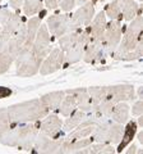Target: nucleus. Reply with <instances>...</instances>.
<instances>
[{
  "instance_id": "27",
  "label": "nucleus",
  "mask_w": 143,
  "mask_h": 154,
  "mask_svg": "<svg viewBox=\"0 0 143 154\" xmlns=\"http://www.w3.org/2000/svg\"><path fill=\"white\" fill-rule=\"evenodd\" d=\"M123 131H124V127L121 123H116V122H111L110 127H109V131H107V139H106V143L109 144H115L118 145L121 140V136H123Z\"/></svg>"
},
{
  "instance_id": "21",
  "label": "nucleus",
  "mask_w": 143,
  "mask_h": 154,
  "mask_svg": "<svg viewBox=\"0 0 143 154\" xmlns=\"http://www.w3.org/2000/svg\"><path fill=\"white\" fill-rule=\"evenodd\" d=\"M91 143H93L92 137H83V139H75V140H66L64 141V153H80L86 146H88Z\"/></svg>"
},
{
  "instance_id": "19",
  "label": "nucleus",
  "mask_w": 143,
  "mask_h": 154,
  "mask_svg": "<svg viewBox=\"0 0 143 154\" xmlns=\"http://www.w3.org/2000/svg\"><path fill=\"white\" fill-rule=\"evenodd\" d=\"M130 107L128 105L127 103L120 102V103H116L115 105L112 107L111 109V113H110V118L111 121L116 122V123H127L128 119H129V112H130Z\"/></svg>"
},
{
  "instance_id": "23",
  "label": "nucleus",
  "mask_w": 143,
  "mask_h": 154,
  "mask_svg": "<svg viewBox=\"0 0 143 154\" xmlns=\"http://www.w3.org/2000/svg\"><path fill=\"white\" fill-rule=\"evenodd\" d=\"M119 3H120L123 19H125V21H132L139 12V5L134 0H119Z\"/></svg>"
},
{
  "instance_id": "8",
  "label": "nucleus",
  "mask_w": 143,
  "mask_h": 154,
  "mask_svg": "<svg viewBox=\"0 0 143 154\" xmlns=\"http://www.w3.org/2000/svg\"><path fill=\"white\" fill-rule=\"evenodd\" d=\"M91 41V35H89L88 27H86V30H80L79 31V37L78 41L70 48L69 50L65 51V59H64V66H69V64H74L83 58V53H84V48L88 42Z\"/></svg>"
},
{
  "instance_id": "46",
  "label": "nucleus",
  "mask_w": 143,
  "mask_h": 154,
  "mask_svg": "<svg viewBox=\"0 0 143 154\" xmlns=\"http://www.w3.org/2000/svg\"><path fill=\"white\" fill-rule=\"evenodd\" d=\"M1 2H3V0H0V4H1Z\"/></svg>"
},
{
  "instance_id": "3",
  "label": "nucleus",
  "mask_w": 143,
  "mask_h": 154,
  "mask_svg": "<svg viewBox=\"0 0 143 154\" xmlns=\"http://www.w3.org/2000/svg\"><path fill=\"white\" fill-rule=\"evenodd\" d=\"M26 25L22 23L19 30L16 32V35L0 49V75H4L9 71L10 66L14 63L18 55V51L21 50L22 45L26 42Z\"/></svg>"
},
{
  "instance_id": "37",
  "label": "nucleus",
  "mask_w": 143,
  "mask_h": 154,
  "mask_svg": "<svg viewBox=\"0 0 143 154\" xmlns=\"http://www.w3.org/2000/svg\"><path fill=\"white\" fill-rule=\"evenodd\" d=\"M60 3L61 0H44V4L47 9H56Z\"/></svg>"
},
{
  "instance_id": "6",
  "label": "nucleus",
  "mask_w": 143,
  "mask_h": 154,
  "mask_svg": "<svg viewBox=\"0 0 143 154\" xmlns=\"http://www.w3.org/2000/svg\"><path fill=\"white\" fill-rule=\"evenodd\" d=\"M95 16V3L91 0L82 4V7L74 12L69 21V32L80 30L82 27H87Z\"/></svg>"
},
{
  "instance_id": "32",
  "label": "nucleus",
  "mask_w": 143,
  "mask_h": 154,
  "mask_svg": "<svg viewBox=\"0 0 143 154\" xmlns=\"http://www.w3.org/2000/svg\"><path fill=\"white\" fill-rule=\"evenodd\" d=\"M89 96H91L92 104L100 103L101 100L105 99V95H106V86H92V88L87 89Z\"/></svg>"
},
{
  "instance_id": "1",
  "label": "nucleus",
  "mask_w": 143,
  "mask_h": 154,
  "mask_svg": "<svg viewBox=\"0 0 143 154\" xmlns=\"http://www.w3.org/2000/svg\"><path fill=\"white\" fill-rule=\"evenodd\" d=\"M40 121L30 123L14 125L0 135V144L10 148H18V150H30L33 148L36 136L40 131Z\"/></svg>"
},
{
  "instance_id": "29",
  "label": "nucleus",
  "mask_w": 143,
  "mask_h": 154,
  "mask_svg": "<svg viewBox=\"0 0 143 154\" xmlns=\"http://www.w3.org/2000/svg\"><path fill=\"white\" fill-rule=\"evenodd\" d=\"M40 25H41V17H32L26 23V32H27L26 42L27 44H33V40H35L36 33L40 28Z\"/></svg>"
},
{
  "instance_id": "39",
  "label": "nucleus",
  "mask_w": 143,
  "mask_h": 154,
  "mask_svg": "<svg viewBox=\"0 0 143 154\" xmlns=\"http://www.w3.org/2000/svg\"><path fill=\"white\" fill-rule=\"evenodd\" d=\"M22 4H23V0H9V5L14 11H19Z\"/></svg>"
},
{
  "instance_id": "20",
  "label": "nucleus",
  "mask_w": 143,
  "mask_h": 154,
  "mask_svg": "<svg viewBox=\"0 0 143 154\" xmlns=\"http://www.w3.org/2000/svg\"><path fill=\"white\" fill-rule=\"evenodd\" d=\"M137 128H138L137 122L129 121V119H128V125H127V127L124 128V131H123L121 140H120V143L118 144V149H116L118 153H121L123 149H125L132 143L133 137H134V135L137 134Z\"/></svg>"
},
{
  "instance_id": "43",
  "label": "nucleus",
  "mask_w": 143,
  "mask_h": 154,
  "mask_svg": "<svg viewBox=\"0 0 143 154\" xmlns=\"http://www.w3.org/2000/svg\"><path fill=\"white\" fill-rule=\"evenodd\" d=\"M86 2H88V0H77V4H79V5H82L83 3H86Z\"/></svg>"
},
{
  "instance_id": "10",
  "label": "nucleus",
  "mask_w": 143,
  "mask_h": 154,
  "mask_svg": "<svg viewBox=\"0 0 143 154\" xmlns=\"http://www.w3.org/2000/svg\"><path fill=\"white\" fill-rule=\"evenodd\" d=\"M136 98V91L133 85H114L106 86V95L105 99L115 105L120 102H128Z\"/></svg>"
},
{
  "instance_id": "40",
  "label": "nucleus",
  "mask_w": 143,
  "mask_h": 154,
  "mask_svg": "<svg viewBox=\"0 0 143 154\" xmlns=\"http://www.w3.org/2000/svg\"><path fill=\"white\" fill-rule=\"evenodd\" d=\"M138 150H137V145L136 144H132V145L128 148V150H125V153L127 154H132V153H137Z\"/></svg>"
},
{
  "instance_id": "28",
  "label": "nucleus",
  "mask_w": 143,
  "mask_h": 154,
  "mask_svg": "<svg viewBox=\"0 0 143 154\" xmlns=\"http://www.w3.org/2000/svg\"><path fill=\"white\" fill-rule=\"evenodd\" d=\"M79 31H80V30L66 32L65 35H63V36H60V37H59V48H60V49L63 50L64 53H65L66 50H69L70 48L78 41Z\"/></svg>"
},
{
  "instance_id": "15",
  "label": "nucleus",
  "mask_w": 143,
  "mask_h": 154,
  "mask_svg": "<svg viewBox=\"0 0 143 154\" xmlns=\"http://www.w3.org/2000/svg\"><path fill=\"white\" fill-rule=\"evenodd\" d=\"M105 51H106V46L105 42L101 40H92L88 42L84 48V53H83V58L82 59L86 63H100L104 60L105 58Z\"/></svg>"
},
{
  "instance_id": "47",
  "label": "nucleus",
  "mask_w": 143,
  "mask_h": 154,
  "mask_svg": "<svg viewBox=\"0 0 143 154\" xmlns=\"http://www.w3.org/2000/svg\"><path fill=\"white\" fill-rule=\"evenodd\" d=\"M0 30H1V26H0Z\"/></svg>"
},
{
  "instance_id": "9",
  "label": "nucleus",
  "mask_w": 143,
  "mask_h": 154,
  "mask_svg": "<svg viewBox=\"0 0 143 154\" xmlns=\"http://www.w3.org/2000/svg\"><path fill=\"white\" fill-rule=\"evenodd\" d=\"M64 59H65V53L60 48L51 49V51L42 59V63L39 69L40 75L42 76L51 75L54 72L61 69L64 67Z\"/></svg>"
},
{
  "instance_id": "48",
  "label": "nucleus",
  "mask_w": 143,
  "mask_h": 154,
  "mask_svg": "<svg viewBox=\"0 0 143 154\" xmlns=\"http://www.w3.org/2000/svg\"><path fill=\"white\" fill-rule=\"evenodd\" d=\"M139 2H141V0H139Z\"/></svg>"
},
{
  "instance_id": "17",
  "label": "nucleus",
  "mask_w": 143,
  "mask_h": 154,
  "mask_svg": "<svg viewBox=\"0 0 143 154\" xmlns=\"http://www.w3.org/2000/svg\"><path fill=\"white\" fill-rule=\"evenodd\" d=\"M106 23H107L106 22V16H105L104 11L98 12L96 16H93V19L91 21V23L87 26L92 40H101V41H104Z\"/></svg>"
},
{
  "instance_id": "41",
  "label": "nucleus",
  "mask_w": 143,
  "mask_h": 154,
  "mask_svg": "<svg viewBox=\"0 0 143 154\" xmlns=\"http://www.w3.org/2000/svg\"><path fill=\"white\" fill-rule=\"evenodd\" d=\"M138 141H139V143L142 144V145H143V131L138 134Z\"/></svg>"
},
{
  "instance_id": "11",
  "label": "nucleus",
  "mask_w": 143,
  "mask_h": 154,
  "mask_svg": "<svg viewBox=\"0 0 143 154\" xmlns=\"http://www.w3.org/2000/svg\"><path fill=\"white\" fill-rule=\"evenodd\" d=\"M32 48L36 57H39L40 59H44L51 51V37L46 25H42V23L40 25V28L36 33L35 40H33Z\"/></svg>"
},
{
  "instance_id": "5",
  "label": "nucleus",
  "mask_w": 143,
  "mask_h": 154,
  "mask_svg": "<svg viewBox=\"0 0 143 154\" xmlns=\"http://www.w3.org/2000/svg\"><path fill=\"white\" fill-rule=\"evenodd\" d=\"M142 25H143V17H142V9H139L138 14L132 19V23L128 25L125 28V33L121 38V42H119L116 49L111 53L112 58H116L118 55H121L124 53L132 51L136 48L138 40L142 36Z\"/></svg>"
},
{
  "instance_id": "18",
  "label": "nucleus",
  "mask_w": 143,
  "mask_h": 154,
  "mask_svg": "<svg viewBox=\"0 0 143 154\" xmlns=\"http://www.w3.org/2000/svg\"><path fill=\"white\" fill-rule=\"evenodd\" d=\"M65 93H69V94H72L75 98L78 109L83 110L84 113H89L92 110V100H91V96H89L87 89H84V88H75V89L65 90Z\"/></svg>"
},
{
  "instance_id": "36",
  "label": "nucleus",
  "mask_w": 143,
  "mask_h": 154,
  "mask_svg": "<svg viewBox=\"0 0 143 154\" xmlns=\"http://www.w3.org/2000/svg\"><path fill=\"white\" fill-rule=\"evenodd\" d=\"M143 113V102H142V99L141 100H138V102L133 105V108H132V114L133 116H141Z\"/></svg>"
},
{
  "instance_id": "7",
  "label": "nucleus",
  "mask_w": 143,
  "mask_h": 154,
  "mask_svg": "<svg viewBox=\"0 0 143 154\" xmlns=\"http://www.w3.org/2000/svg\"><path fill=\"white\" fill-rule=\"evenodd\" d=\"M65 137H50L39 131L33 148L37 153H64Z\"/></svg>"
},
{
  "instance_id": "24",
  "label": "nucleus",
  "mask_w": 143,
  "mask_h": 154,
  "mask_svg": "<svg viewBox=\"0 0 143 154\" xmlns=\"http://www.w3.org/2000/svg\"><path fill=\"white\" fill-rule=\"evenodd\" d=\"M86 114H87V113H84L83 110L75 109L70 116H68V118L65 119V122H63L61 130H63L64 132H70L72 130H74L80 122L83 121L84 117H86Z\"/></svg>"
},
{
  "instance_id": "33",
  "label": "nucleus",
  "mask_w": 143,
  "mask_h": 154,
  "mask_svg": "<svg viewBox=\"0 0 143 154\" xmlns=\"http://www.w3.org/2000/svg\"><path fill=\"white\" fill-rule=\"evenodd\" d=\"M13 126L8 114V108H0V135L8 131Z\"/></svg>"
},
{
  "instance_id": "22",
  "label": "nucleus",
  "mask_w": 143,
  "mask_h": 154,
  "mask_svg": "<svg viewBox=\"0 0 143 154\" xmlns=\"http://www.w3.org/2000/svg\"><path fill=\"white\" fill-rule=\"evenodd\" d=\"M65 96V91L60 90V91H52V93H49V94H45L41 96V100L44 103L49 110H56L59 108V105L61 103V100L64 99Z\"/></svg>"
},
{
  "instance_id": "2",
  "label": "nucleus",
  "mask_w": 143,
  "mask_h": 154,
  "mask_svg": "<svg viewBox=\"0 0 143 154\" xmlns=\"http://www.w3.org/2000/svg\"><path fill=\"white\" fill-rule=\"evenodd\" d=\"M49 112V108L42 103L41 99H32L8 107L9 118L14 125L41 121Z\"/></svg>"
},
{
  "instance_id": "13",
  "label": "nucleus",
  "mask_w": 143,
  "mask_h": 154,
  "mask_svg": "<svg viewBox=\"0 0 143 154\" xmlns=\"http://www.w3.org/2000/svg\"><path fill=\"white\" fill-rule=\"evenodd\" d=\"M22 23L23 17L21 16V11H16L14 13H12V16L1 26V30H0V49L16 35V32L22 26Z\"/></svg>"
},
{
  "instance_id": "31",
  "label": "nucleus",
  "mask_w": 143,
  "mask_h": 154,
  "mask_svg": "<svg viewBox=\"0 0 143 154\" xmlns=\"http://www.w3.org/2000/svg\"><path fill=\"white\" fill-rule=\"evenodd\" d=\"M23 12L26 16H35L37 14L41 8H42V2L41 0H23Z\"/></svg>"
},
{
  "instance_id": "38",
  "label": "nucleus",
  "mask_w": 143,
  "mask_h": 154,
  "mask_svg": "<svg viewBox=\"0 0 143 154\" xmlns=\"http://www.w3.org/2000/svg\"><path fill=\"white\" fill-rule=\"evenodd\" d=\"M12 95V90L9 88H5V86H0V99L8 98V96Z\"/></svg>"
},
{
  "instance_id": "16",
  "label": "nucleus",
  "mask_w": 143,
  "mask_h": 154,
  "mask_svg": "<svg viewBox=\"0 0 143 154\" xmlns=\"http://www.w3.org/2000/svg\"><path fill=\"white\" fill-rule=\"evenodd\" d=\"M61 126H63V121L59 116L46 114L40 122V132L50 137H59V134H61Z\"/></svg>"
},
{
  "instance_id": "4",
  "label": "nucleus",
  "mask_w": 143,
  "mask_h": 154,
  "mask_svg": "<svg viewBox=\"0 0 143 154\" xmlns=\"http://www.w3.org/2000/svg\"><path fill=\"white\" fill-rule=\"evenodd\" d=\"M16 73L19 77H32L36 73H39L40 66L42 63V59L36 57L33 51L32 44L22 45L21 50L18 51V55L16 58Z\"/></svg>"
},
{
  "instance_id": "34",
  "label": "nucleus",
  "mask_w": 143,
  "mask_h": 154,
  "mask_svg": "<svg viewBox=\"0 0 143 154\" xmlns=\"http://www.w3.org/2000/svg\"><path fill=\"white\" fill-rule=\"evenodd\" d=\"M75 5H77V0H61V3L59 4L60 9L65 13L73 11Z\"/></svg>"
},
{
  "instance_id": "45",
  "label": "nucleus",
  "mask_w": 143,
  "mask_h": 154,
  "mask_svg": "<svg viewBox=\"0 0 143 154\" xmlns=\"http://www.w3.org/2000/svg\"><path fill=\"white\" fill-rule=\"evenodd\" d=\"M97 2H100V3H102V2H106V0H97Z\"/></svg>"
},
{
  "instance_id": "42",
  "label": "nucleus",
  "mask_w": 143,
  "mask_h": 154,
  "mask_svg": "<svg viewBox=\"0 0 143 154\" xmlns=\"http://www.w3.org/2000/svg\"><path fill=\"white\" fill-rule=\"evenodd\" d=\"M138 126H143V117H142V114L139 116V118H138Z\"/></svg>"
},
{
  "instance_id": "12",
  "label": "nucleus",
  "mask_w": 143,
  "mask_h": 154,
  "mask_svg": "<svg viewBox=\"0 0 143 154\" xmlns=\"http://www.w3.org/2000/svg\"><path fill=\"white\" fill-rule=\"evenodd\" d=\"M121 36H123L121 21H110L109 23H106L104 42H105V46H106V50L110 54L116 49V46L121 40Z\"/></svg>"
},
{
  "instance_id": "30",
  "label": "nucleus",
  "mask_w": 143,
  "mask_h": 154,
  "mask_svg": "<svg viewBox=\"0 0 143 154\" xmlns=\"http://www.w3.org/2000/svg\"><path fill=\"white\" fill-rule=\"evenodd\" d=\"M104 12H105V16L109 17L110 21H121L123 19L119 0H114V2H111L110 4H107Z\"/></svg>"
},
{
  "instance_id": "35",
  "label": "nucleus",
  "mask_w": 143,
  "mask_h": 154,
  "mask_svg": "<svg viewBox=\"0 0 143 154\" xmlns=\"http://www.w3.org/2000/svg\"><path fill=\"white\" fill-rule=\"evenodd\" d=\"M10 16H12V12L9 11L8 8H1L0 9V26H3L4 23L9 19Z\"/></svg>"
},
{
  "instance_id": "44",
  "label": "nucleus",
  "mask_w": 143,
  "mask_h": 154,
  "mask_svg": "<svg viewBox=\"0 0 143 154\" xmlns=\"http://www.w3.org/2000/svg\"><path fill=\"white\" fill-rule=\"evenodd\" d=\"M142 94H143L142 88H139V90H138V96H139V98H142Z\"/></svg>"
},
{
  "instance_id": "26",
  "label": "nucleus",
  "mask_w": 143,
  "mask_h": 154,
  "mask_svg": "<svg viewBox=\"0 0 143 154\" xmlns=\"http://www.w3.org/2000/svg\"><path fill=\"white\" fill-rule=\"evenodd\" d=\"M77 109V102H75V98L69 93H65L64 99L61 100V103L59 105V113L63 116V117H68L74 110Z\"/></svg>"
},
{
  "instance_id": "14",
  "label": "nucleus",
  "mask_w": 143,
  "mask_h": 154,
  "mask_svg": "<svg viewBox=\"0 0 143 154\" xmlns=\"http://www.w3.org/2000/svg\"><path fill=\"white\" fill-rule=\"evenodd\" d=\"M69 21L70 16L69 14H52L47 18L46 21V27L50 31L51 35H54L55 37H60L65 35L66 32H69Z\"/></svg>"
},
{
  "instance_id": "25",
  "label": "nucleus",
  "mask_w": 143,
  "mask_h": 154,
  "mask_svg": "<svg viewBox=\"0 0 143 154\" xmlns=\"http://www.w3.org/2000/svg\"><path fill=\"white\" fill-rule=\"evenodd\" d=\"M115 152H116V149L109 143H96V144L91 143L80 153H86V154H112Z\"/></svg>"
}]
</instances>
